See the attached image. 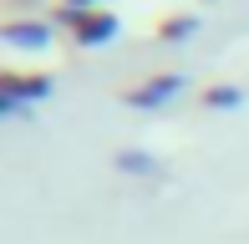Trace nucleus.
<instances>
[{
  "instance_id": "7",
  "label": "nucleus",
  "mask_w": 249,
  "mask_h": 244,
  "mask_svg": "<svg viewBox=\"0 0 249 244\" xmlns=\"http://www.w3.org/2000/svg\"><path fill=\"white\" fill-rule=\"evenodd\" d=\"M194 31H198V16H194V10H188V16H168V20H158V41H163V46H168V41L194 36Z\"/></svg>"
},
{
  "instance_id": "4",
  "label": "nucleus",
  "mask_w": 249,
  "mask_h": 244,
  "mask_svg": "<svg viewBox=\"0 0 249 244\" xmlns=\"http://www.w3.org/2000/svg\"><path fill=\"white\" fill-rule=\"evenodd\" d=\"M0 41H5V46H20V51H41V46H51V26H41V20H5V26H0Z\"/></svg>"
},
{
  "instance_id": "6",
  "label": "nucleus",
  "mask_w": 249,
  "mask_h": 244,
  "mask_svg": "<svg viewBox=\"0 0 249 244\" xmlns=\"http://www.w3.org/2000/svg\"><path fill=\"white\" fill-rule=\"evenodd\" d=\"M117 168L132 173V178H148V173H158L163 163H158L153 153H142V148H122V153H117Z\"/></svg>"
},
{
  "instance_id": "2",
  "label": "nucleus",
  "mask_w": 249,
  "mask_h": 244,
  "mask_svg": "<svg viewBox=\"0 0 249 244\" xmlns=\"http://www.w3.org/2000/svg\"><path fill=\"white\" fill-rule=\"evenodd\" d=\"M51 76H26V71H0V107L20 112V102H46Z\"/></svg>"
},
{
  "instance_id": "5",
  "label": "nucleus",
  "mask_w": 249,
  "mask_h": 244,
  "mask_svg": "<svg viewBox=\"0 0 249 244\" xmlns=\"http://www.w3.org/2000/svg\"><path fill=\"white\" fill-rule=\"evenodd\" d=\"M203 107H213V112L244 107V87H239V82H213V87H203Z\"/></svg>"
},
{
  "instance_id": "3",
  "label": "nucleus",
  "mask_w": 249,
  "mask_h": 244,
  "mask_svg": "<svg viewBox=\"0 0 249 244\" xmlns=\"http://www.w3.org/2000/svg\"><path fill=\"white\" fill-rule=\"evenodd\" d=\"M61 20L71 26L76 46H102V41L117 36V16H112V10H76V16H66V10H61Z\"/></svg>"
},
{
  "instance_id": "1",
  "label": "nucleus",
  "mask_w": 249,
  "mask_h": 244,
  "mask_svg": "<svg viewBox=\"0 0 249 244\" xmlns=\"http://www.w3.org/2000/svg\"><path fill=\"white\" fill-rule=\"evenodd\" d=\"M178 92H183V76H178V71H163V76H142V82L122 87V107H132V112H153V107L173 102Z\"/></svg>"
}]
</instances>
